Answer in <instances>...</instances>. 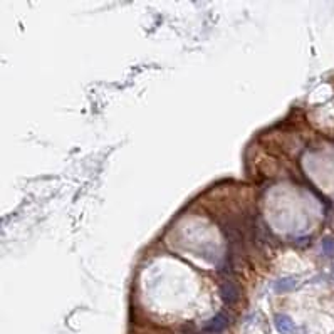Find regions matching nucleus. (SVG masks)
<instances>
[{
	"instance_id": "obj_1",
	"label": "nucleus",
	"mask_w": 334,
	"mask_h": 334,
	"mask_svg": "<svg viewBox=\"0 0 334 334\" xmlns=\"http://www.w3.org/2000/svg\"><path fill=\"white\" fill-rule=\"evenodd\" d=\"M220 296L227 306H235L240 299V287L234 280L225 279L220 285Z\"/></svg>"
},
{
	"instance_id": "obj_2",
	"label": "nucleus",
	"mask_w": 334,
	"mask_h": 334,
	"mask_svg": "<svg viewBox=\"0 0 334 334\" xmlns=\"http://www.w3.org/2000/svg\"><path fill=\"white\" fill-rule=\"evenodd\" d=\"M228 324H230V318H228V314L218 313L215 318L206 321L205 326H203V331L208 333V334H218V333H222Z\"/></svg>"
},
{
	"instance_id": "obj_3",
	"label": "nucleus",
	"mask_w": 334,
	"mask_h": 334,
	"mask_svg": "<svg viewBox=\"0 0 334 334\" xmlns=\"http://www.w3.org/2000/svg\"><path fill=\"white\" fill-rule=\"evenodd\" d=\"M274 323H275V329H277L280 334H296L297 333L296 324H294V321L289 318L287 314H277Z\"/></svg>"
},
{
	"instance_id": "obj_4",
	"label": "nucleus",
	"mask_w": 334,
	"mask_h": 334,
	"mask_svg": "<svg viewBox=\"0 0 334 334\" xmlns=\"http://www.w3.org/2000/svg\"><path fill=\"white\" fill-rule=\"evenodd\" d=\"M296 284H297V280L296 279H292V277H285V279H279L277 282L274 284V289H275V292H289V291H292L294 287H296Z\"/></svg>"
},
{
	"instance_id": "obj_5",
	"label": "nucleus",
	"mask_w": 334,
	"mask_h": 334,
	"mask_svg": "<svg viewBox=\"0 0 334 334\" xmlns=\"http://www.w3.org/2000/svg\"><path fill=\"white\" fill-rule=\"evenodd\" d=\"M323 250L328 256H334V239H326L323 242Z\"/></svg>"
}]
</instances>
